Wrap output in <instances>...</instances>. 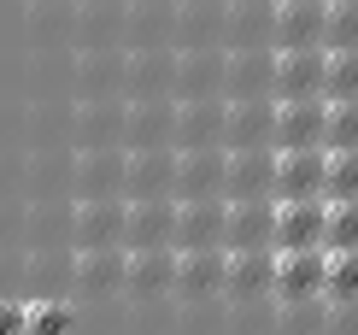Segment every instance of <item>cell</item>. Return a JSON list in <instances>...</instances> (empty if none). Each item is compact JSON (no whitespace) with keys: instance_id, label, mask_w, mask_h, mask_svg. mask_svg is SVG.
<instances>
[{"instance_id":"6da1fadb","label":"cell","mask_w":358,"mask_h":335,"mask_svg":"<svg viewBox=\"0 0 358 335\" xmlns=\"http://www.w3.org/2000/svg\"><path fill=\"white\" fill-rule=\"evenodd\" d=\"M323 271H329V253H323V247L271 253V300H276V306H306V300H323Z\"/></svg>"},{"instance_id":"7a4b0ae2","label":"cell","mask_w":358,"mask_h":335,"mask_svg":"<svg viewBox=\"0 0 358 335\" xmlns=\"http://www.w3.org/2000/svg\"><path fill=\"white\" fill-rule=\"evenodd\" d=\"M323 218H329V200H276L271 206V253L323 247Z\"/></svg>"},{"instance_id":"3957f363","label":"cell","mask_w":358,"mask_h":335,"mask_svg":"<svg viewBox=\"0 0 358 335\" xmlns=\"http://www.w3.org/2000/svg\"><path fill=\"white\" fill-rule=\"evenodd\" d=\"M323 71H329V48H288V53H276L271 95L276 100H323Z\"/></svg>"},{"instance_id":"277c9868","label":"cell","mask_w":358,"mask_h":335,"mask_svg":"<svg viewBox=\"0 0 358 335\" xmlns=\"http://www.w3.org/2000/svg\"><path fill=\"white\" fill-rule=\"evenodd\" d=\"M323 177H329V153H323V147H294V153H276L271 200H323Z\"/></svg>"},{"instance_id":"5b68a950","label":"cell","mask_w":358,"mask_h":335,"mask_svg":"<svg viewBox=\"0 0 358 335\" xmlns=\"http://www.w3.org/2000/svg\"><path fill=\"white\" fill-rule=\"evenodd\" d=\"M223 200H271L276 147H223Z\"/></svg>"},{"instance_id":"8992f818","label":"cell","mask_w":358,"mask_h":335,"mask_svg":"<svg viewBox=\"0 0 358 335\" xmlns=\"http://www.w3.org/2000/svg\"><path fill=\"white\" fill-rule=\"evenodd\" d=\"M323 18H329V0H276L271 6V48H323Z\"/></svg>"},{"instance_id":"52a82bcc","label":"cell","mask_w":358,"mask_h":335,"mask_svg":"<svg viewBox=\"0 0 358 335\" xmlns=\"http://www.w3.org/2000/svg\"><path fill=\"white\" fill-rule=\"evenodd\" d=\"M329 135V100H276V153H294V147H323Z\"/></svg>"},{"instance_id":"ba28073f","label":"cell","mask_w":358,"mask_h":335,"mask_svg":"<svg viewBox=\"0 0 358 335\" xmlns=\"http://www.w3.org/2000/svg\"><path fill=\"white\" fill-rule=\"evenodd\" d=\"M276 200H223V253H271Z\"/></svg>"},{"instance_id":"9c48e42d","label":"cell","mask_w":358,"mask_h":335,"mask_svg":"<svg viewBox=\"0 0 358 335\" xmlns=\"http://www.w3.org/2000/svg\"><path fill=\"white\" fill-rule=\"evenodd\" d=\"M276 135V100H223V147H271Z\"/></svg>"},{"instance_id":"30bf717a","label":"cell","mask_w":358,"mask_h":335,"mask_svg":"<svg viewBox=\"0 0 358 335\" xmlns=\"http://www.w3.org/2000/svg\"><path fill=\"white\" fill-rule=\"evenodd\" d=\"M223 147H182L176 159V200H223Z\"/></svg>"},{"instance_id":"8fae6325","label":"cell","mask_w":358,"mask_h":335,"mask_svg":"<svg viewBox=\"0 0 358 335\" xmlns=\"http://www.w3.org/2000/svg\"><path fill=\"white\" fill-rule=\"evenodd\" d=\"M271 71H276V48H235L229 59H223V95H229V100L271 95Z\"/></svg>"},{"instance_id":"7c38bea8","label":"cell","mask_w":358,"mask_h":335,"mask_svg":"<svg viewBox=\"0 0 358 335\" xmlns=\"http://www.w3.org/2000/svg\"><path fill=\"white\" fill-rule=\"evenodd\" d=\"M176 200H129L124 206V247H171Z\"/></svg>"},{"instance_id":"4fadbf2b","label":"cell","mask_w":358,"mask_h":335,"mask_svg":"<svg viewBox=\"0 0 358 335\" xmlns=\"http://www.w3.org/2000/svg\"><path fill=\"white\" fill-rule=\"evenodd\" d=\"M171 247H223V200H176Z\"/></svg>"},{"instance_id":"5bb4252c","label":"cell","mask_w":358,"mask_h":335,"mask_svg":"<svg viewBox=\"0 0 358 335\" xmlns=\"http://www.w3.org/2000/svg\"><path fill=\"white\" fill-rule=\"evenodd\" d=\"M176 282V247H124V288L159 294Z\"/></svg>"},{"instance_id":"9a60e30c","label":"cell","mask_w":358,"mask_h":335,"mask_svg":"<svg viewBox=\"0 0 358 335\" xmlns=\"http://www.w3.org/2000/svg\"><path fill=\"white\" fill-rule=\"evenodd\" d=\"M182 294H223V247H176V282Z\"/></svg>"},{"instance_id":"2e32d148","label":"cell","mask_w":358,"mask_h":335,"mask_svg":"<svg viewBox=\"0 0 358 335\" xmlns=\"http://www.w3.org/2000/svg\"><path fill=\"white\" fill-rule=\"evenodd\" d=\"M182 147H223V100H194L176 112Z\"/></svg>"},{"instance_id":"e0dca14e","label":"cell","mask_w":358,"mask_h":335,"mask_svg":"<svg viewBox=\"0 0 358 335\" xmlns=\"http://www.w3.org/2000/svg\"><path fill=\"white\" fill-rule=\"evenodd\" d=\"M77 241L83 247H124V206L88 200L83 218H77Z\"/></svg>"},{"instance_id":"ac0fdd59","label":"cell","mask_w":358,"mask_h":335,"mask_svg":"<svg viewBox=\"0 0 358 335\" xmlns=\"http://www.w3.org/2000/svg\"><path fill=\"white\" fill-rule=\"evenodd\" d=\"M223 294H271V253H223Z\"/></svg>"},{"instance_id":"d6986e66","label":"cell","mask_w":358,"mask_h":335,"mask_svg":"<svg viewBox=\"0 0 358 335\" xmlns=\"http://www.w3.org/2000/svg\"><path fill=\"white\" fill-rule=\"evenodd\" d=\"M271 6L276 0H241L229 6V48H271Z\"/></svg>"},{"instance_id":"ffe728a7","label":"cell","mask_w":358,"mask_h":335,"mask_svg":"<svg viewBox=\"0 0 358 335\" xmlns=\"http://www.w3.org/2000/svg\"><path fill=\"white\" fill-rule=\"evenodd\" d=\"M341 300H358V247L352 253H329V271H323V306H341Z\"/></svg>"},{"instance_id":"44dd1931","label":"cell","mask_w":358,"mask_h":335,"mask_svg":"<svg viewBox=\"0 0 358 335\" xmlns=\"http://www.w3.org/2000/svg\"><path fill=\"white\" fill-rule=\"evenodd\" d=\"M323 247H329V253H352V247H358V200H329Z\"/></svg>"},{"instance_id":"7402d4cb","label":"cell","mask_w":358,"mask_h":335,"mask_svg":"<svg viewBox=\"0 0 358 335\" xmlns=\"http://www.w3.org/2000/svg\"><path fill=\"white\" fill-rule=\"evenodd\" d=\"M323 100H358V48L329 53V71H323Z\"/></svg>"},{"instance_id":"603a6c76","label":"cell","mask_w":358,"mask_h":335,"mask_svg":"<svg viewBox=\"0 0 358 335\" xmlns=\"http://www.w3.org/2000/svg\"><path fill=\"white\" fill-rule=\"evenodd\" d=\"M323 48H358V0H329V18H323Z\"/></svg>"},{"instance_id":"cb8c5ba5","label":"cell","mask_w":358,"mask_h":335,"mask_svg":"<svg viewBox=\"0 0 358 335\" xmlns=\"http://www.w3.org/2000/svg\"><path fill=\"white\" fill-rule=\"evenodd\" d=\"M24 335H77V312L65 300H41L24 312Z\"/></svg>"},{"instance_id":"d4e9b609","label":"cell","mask_w":358,"mask_h":335,"mask_svg":"<svg viewBox=\"0 0 358 335\" xmlns=\"http://www.w3.org/2000/svg\"><path fill=\"white\" fill-rule=\"evenodd\" d=\"M323 153H329V147H323ZM323 200H358V147H347V153H329Z\"/></svg>"},{"instance_id":"484cf974","label":"cell","mask_w":358,"mask_h":335,"mask_svg":"<svg viewBox=\"0 0 358 335\" xmlns=\"http://www.w3.org/2000/svg\"><path fill=\"white\" fill-rule=\"evenodd\" d=\"M329 153H347L358 147V100H329V135H323Z\"/></svg>"},{"instance_id":"4316f807","label":"cell","mask_w":358,"mask_h":335,"mask_svg":"<svg viewBox=\"0 0 358 335\" xmlns=\"http://www.w3.org/2000/svg\"><path fill=\"white\" fill-rule=\"evenodd\" d=\"M323 335H358V300H341V306H329V324H323Z\"/></svg>"},{"instance_id":"83f0119b","label":"cell","mask_w":358,"mask_h":335,"mask_svg":"<svg viewBox=\"0 0 358 335\" xmlns=\"http://www.w3.org/2000/svg\"><path fill=\"white\" fill-rule=\"evenodd\" d=\"M24 312H29V306H12V300H0V335H24Z\"/></svg>"}]
</instances>
